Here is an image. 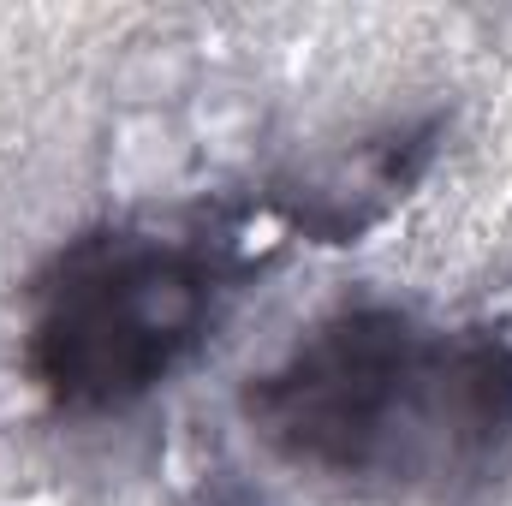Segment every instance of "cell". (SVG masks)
Wrapping results in <instances>:
<instances>
[{
	"instance_id": "1",
	"label": "cell",
	"mask_w": 512,
	"mask_h": 506,
	"mask_svg": "<svg viewBox=\"0 0 512 506\" xmlns=\"http://www.w3.org/2000/svg\"><path fill=\"white\" fill-rule=\"evenodd\" d=\"M251 435L358 501H465L512 471V328L358 298L245 387Z\"/></svg>"
},
{
	"instance_id": "2",
	"label": "cell",
	"mask_w": 512,
	"mask_h": 506,
	"mask_svg": "<svg viewBox=\"0 0 512 506\" xmlns=\"http://www.w3.org/2000/svg\"><path fill=\"white\" fill-rule=\"evenodd\" d=\"M256 268L245 209L84 227L24 292V376L66 417H114L197 364Z\"/></svg>"
}]
</instances>
